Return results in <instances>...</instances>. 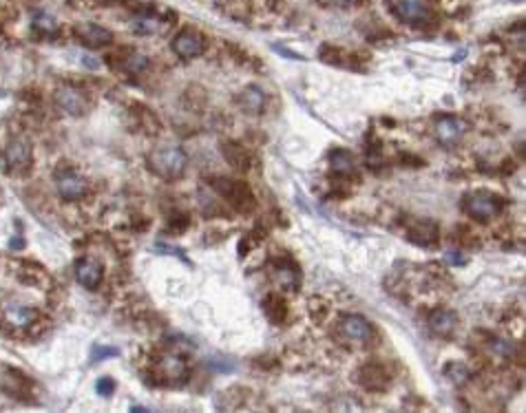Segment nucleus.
Segmentation results:
<instances>
[{"label": "nucleus", "mask_w": 526, "mask_h": 413, "mask_svg": "<svg viewBox=\"0 0 526 413\" xmlns=\"http://www.w3.org/2000/svg\"><path fill=\"white\" fill-rule=\"evenodd\" d=\"M146 166L159 179L177 181L179 177H184L188 168V155L184 153V148L175 144L157 146L146 155Z\"/></svg>", "instance_id": "f257e3e1"}, {"label": "nucleus", "mask_w": 526, "mask_h": 413, "mask_svg": "<svg viewBox=\"0 0 526 413\" xmlns=\"http://www.w3.org/2000/svg\"><path fill=\"white\" fill-rule=\"evenodd\" d=\"M211 188L228 205H231L233 210H237L241 215H248V213L255 210L257 199H255L253 188H250L246 181H241V179H228V177H217V179H211Z\"/></svg>", "instance_id": "f03ea898"}, {"label": "nucleus", "mask_w": 526, "mask_h": 413, "mask_svg": "<svg viewBox=\"0 0 526 413\" xmlns=\"http://www.w3.org/2000/svg\"><path fill=\"white\" fill-rule=\"evenodd\" d=\"M462 210L477 223H489L505 210V199L491 190H471L462 197Z\"/></svg>", "instance_id": "7ed1b4c3"}, {"label": "nucleus", "mask_w": 526, "mask_h": 413, "mask_svg": "<svg viewBox=\"0 0 526 413\" xmlns=\"http://www.w3.org/2000/svg\"><path fill=\"white\" fill-rule=\"evenodd\" d=\"M3 162L11 175H27L34 164V148L25 137H14L3 148Z\"/></svg>", "instance_id": "20e7f679"}, {"label": "nucleus", "mask_w": 526, "mask_h": 413, "mask_svg": "<svg viewBox=\"0 0 526 413\" xmlns=\"http://www.w3.org/2000/svg\"><path fill=\"white\" fill-rule=\"evenodd\" d=\"M338 336L356 347H368L374 340V327L368 318L358 314H345L338 320Z\"/></svg>", "instance_id": "39448f33"}, {"label": "nucleus", "mask_w": 526, "mask_h": 413, "mask_svg": "<svg viewBox=\"0 0 526 413\" xmlns=\"http://www.w3.org/2000/svg\"><path fill=\"white\" fill-rule=\"evenodd\" d=\"M54 100H56V106L62 113H66V116H71V118L84 116V113L88 111V104H91L86 91H82L78 86H62V88H58Z\"/></svg>", "instance_id": "423d86ee"}, {"label": "nucleus", "mask_w": 526, "mask_h": 413, "mask_svg": "<svg viewBox=\"0 0 526 413\" xmlns=\"http://www.w3.org/2000/svg\"><path fill=\"white\" fill-rule=\"evenodd\" d=\"M56 190L64 201H78V199L86 197L88 183L82 175H78L71 168H66V170H60L56 175Z\"/></svg>", "instance_id": "0eeeda50"}, {"label": "nucleus", "mask_w": 526, "mask_h": 413, "mask_svg": "<svg viewBox=\"0 0 526 413\" xmlns=\"http://www.w3.org/2000/svg\"><path fill=\"white\" fill-rule=\"evenodd\" d=\"M467 133V122L455 118V116H440L433 122V135H436L438 144L442 146H455Z\"/></svg>", "instance_id": "6e6552de"}, {"label": "nucleus", "mask_w": 526, "mask_h": 413, "mask_svg": "<svg viewBox=\"0 0 526 413\" xmlns=\"http://www.w3.org/2000/svg\"><path fill=\"white\" fill-rule=\"evenodd\" d=\"M171 49L184 60H193V58H199L203 51H206V38L195 31V29H181L173 42H171Z\"/></svg>", "instance_id": "1a4fd4ad"}, {"label": "nucleus", "mask_w": 526, "mask_h": 413, "mask_svg": "<svg viewBox=\"0 0 526 413\" xmlns=\"http://www.w3.org/2000/svg\"><path fill=\"white\" fill-rule=\"evenodd\" d=\"M188 376V364L179 354L162 356L157 362V378L166 384H181Z\"/></svg>", "instance_id": "9d476101"}, {"label": "nucleus", "mask_w": 526, "mask_h": 413, "mask_svg": "<svg viewBox=\"0 0 526 413\" xmlns=\"http://www.w3.org/2000/svg\"><path fill=\"white\" fill-rule=\"evenodd\" d=\"M427 327L433 336L438 338H449L458 330V314L449 307H436L431 310L427 316Z\"/></svg>", "instance_id": "9b49d317"}, {"label": "nucleus", "mask_w": 526, "mask_h": 413, "mask_svg": "<svg viewBox=\"0 0 526 413\" xmlns=\"http://www.w3.org/2000/svg\"><path fill=\"white\" fill-rule=\"evenodd\" d=\"M358 382L363 389H368V392H385L392 382V376L385 369V364L365 362L358 369Z\"/></svg>", "instance_id": "f8f14e48"}, {"label": "nucleus", "mask_w": 526, "mask_h": 413, "mask_svg": "<svg viewBox=\"0 0 526 413\" xmlns=\"http://www.w3.org/2000/svg\"><path fill=\"white\" fill-rule=\"evenodd\" d=\"M74 36L88 49H102L113 42V34L108 29L96 25V22H78V25L74 27Z\"/></svg>", "instance_id": "ddd939ff"}, {"label": "nucleus", "mask_w": 526, "mask_h": 413, "mask_svg": "<svg viewBox=\"0 0 526 413\" xmlns=\"http://www.w3.org/2000/svg\"><path fill=\"white\" fill-rule=\"evenodd\" d=\"M407 239L420 248H433L440 241V230L429 219H414L407 225Z\"/></svg>", "instance_id": "4468645a"}, {"label": "nucleus", "mask_w": 526, "mask_h": 413, "mask_svg": "<svg viewBox=\"0 0 526 413\" xmlns=\"http://www.w3.org/2000/svg\"><path fill=\"white\" fill-rule=\"evenodd\" d=\"M392 11L409 25H425L429 20V9L418 0H392Z\"/></svg>", "instance_id": "2eb2a0df"}, {"label": "nucleus", "mask_w": 526, "mask_h": 413, "mask_svg": "<svg viewBox=\"0 0 526 413\" xmlns=\"http://www.w3.org/2000/svg\"><path fill=\"white\" fill-rule=\"evenodd\" d=\"M272 277L283 290H296L301 283V272H299V267H296V263L290 259L274 261L272 263Z\"/></svg>", "instance_id": "dca6fc26"}, {"label": "nucleus", "mask_w": 526, "mask_h": 413, "mask_svg": "<svg viewBox=\"0 0 526 413\" xmlns=\"http://www.w3.org/2000/svg\"><path fill=\"white\" fill-rule=\"evenodd\" d=\"M76 279L86 290H96L104 279V270L96 259H80L76 263Z\"/></svg>", "instance_id": "f3484780"}, {"label": "nucleus", "mask_w": 526, "mask_h": 413, "mask_svg": "<svg viewBox=\"0 0 526 413\" xmlns=\"http://www.w3.org/2000/svg\"><path fill=\"white\" fill-rule=\"evenodd\" d=\"M3 318L11 327H18V330H27L31 327L36 320H38V312L29 305H20V303H9L3 307Z\"/></svg>", "instance_id": "a211bd4d"}, {"label": "nucleus", "mask_w": 526, "mask_h": 413, "mask_svg": "<svg viewBox=\"0 0 526 413\" xmlns=\"http://www.w3.org/2000/svg\"><path fill=\"white\" fill-rule=\"evenodd\" d=\"M237 104L241 106L243 113H253V116H259V113L265 108V93H263V88H259L257 84L246 86L241 93L237 96Z\"/></svg>", "instance_id": "6ab92c4d"}, {"label": "nucleus", "mask_w": 526, "mask_h": 413, "mask_svg": "<svg viewBox=\"0 0 526 413\" xmlns=\"http://www.w3.org/2000/svg\"><path fill=\"white\" fill-rule=\"evenodd\" d=\"M221 155L228 164L237 170H248L250 168V153L243 144L239 142H223L221 144Z\"/></svg>", "instance_id": "aec40b11"}, {"label": "nucleus", "mask_w": 526, "mask_h": 413, "mask_svg": "<svg viewBox=\"0 0 526 413\" xmlns=\"http://www.w3.org/2000/svg\"><path fill=\"white\" fill-rule=\"evenodd\" d=\"M330 168L338 177H350L356 170V159L350 151L345 148H334L330 153Z\"/></svg>", "instance_id": "412c9836"}, {"label": "nucleus", "mask_w": 526, "mask_h": 413, "mask_svg": "<svg viewBox=\"0 0 526 413\" xmlns=\"http://www.w3.org/2000/svg\"><path fill=\"white\" fill-rule=\"evenodd\" d=\"M263 312H265V316H268V320L272 325H283V320H285V316H288V303H285V298L281 296V294H268L265 298H263Z\"/></svg>", "instance_id": "4be33fe9"}, {"label": "nucleus", "mask_w": 526, "mask_h": 413, "mask_svg": "<svg viewBox=\"0 0 526 413\" xmlns=\"http://www.w3.org/2000/svg\"><path fill=\"white\" fill-rule=\"evenodd\" d=\"M31 25L42 36H56L58 34V20L49 14H44V11H36L31 16Z\"/></svg>", "instance_id": "5701e85b"}, {"label": "nucleus", "mask_w": 526, "mask_h": 413, "mask_svg": "<svg viewBox=\"0 0 526 413\" xmlns=\"http://www.w3.org/2000/svg\"><path fill=\"white\" fill-rule=\"evenodd\" d=\"M135 29L140 34H157V31H162V18L151 16V14L137 16L135 18Z\"/></svg>", "instance_id": "b1692460"}, {"label": "nucleus", "mask_w": 526, "mask_h": 413, "mask_svg": "<svg viewBox=\"0 0 526 413\" xmlns=\"http://www.w3.org/2000/svg\"><path fill=\"white\" fill-rule=\"evenodd\" d=\"M146 66H148V58L140 56V53L126 58V62H124V68H126V71H131V73H142Z\"/></svg>", "instance_id": "393cba45"}, {"label": "nucleus", "mask_w": 526, "mask_h": 413, "mask_svg": "<svg viewBox=\"0 0 526 413\" xmlns=\"http://www.w3.org/2000/svg\"><path fill=\"white\" fill-rule=\"evenodd\" d=\"M96 389H98L100 396H111L113 392H116V382H113V378H100Z\"/></svg>", "instance_id": "a878e982"}, {"label": "nucleus", "mask_w": 526, "mask_h": 413, "mask_svg": "<svg viewBox=\"0 0 526 413\" xmlns=\"http://www.w3.org/2000/svg\"><path fill=\"white\" fill-rule=\"evenodd\" d=\"M104 356H118V347H96L93 360H102Z\"/></svg>", "instance_id": "bb28decb"}, {"label": "nucleus", "mask_w": 526, "mask_h": 413, "mask_svg": "<svg viewBox=\"0 0 526 413\" xmlns=\"http://www.w3.org/2000/svg\"><path fill=\"white\" fill-rule=\"evenodd\" d=\"M325 5H334V7H352L356 5L358 0H323Z\"/></svg>", "instance_id": "cd10ccee"}]
</instances>
